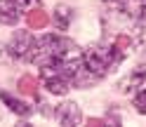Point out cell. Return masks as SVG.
Masks as SVG:
<instances>
[{
  "instance_id": "obj_4",
  "label": "cell",
  "mask_w": 146,
  "mask_h": 127,
  "mask_svg": "<svg viewBox=\"0 0 146 127\" xmlns=\"http://www.w3.org/2000/svg\"><path fill=\"white\" fill-rule=\"evenodd\" d=\"M57 120H59V125H80L83 122V113H80L78 104L68 101L57 108Z\"/></svg>"
},
{
  "instance_id": "obj_13",
  "label": "cell",
  "mask_w": 146,
  "mask_h": 127,
  "mask_svg": "<svg viewBox=\"0 0 146 127\" xmlns=\"http://www.w3.org/2000/svg\"><path fill=\"white\" fill-rule=\"evenodd\" d=\"M17 3L21 5V10H33V7H38L40 0H17Z\"/></svg>"
},
{
  "instance_id": "obj_6",
  "label": "cell",
  "mask_w": 146,
  "mask_h": 127,
  "mask_svg": "<svg viewBox=\"0 0 146 127\" xmlns=\"http://www.w3.org/2000/svg\"><path fill=\"white\" fill-rule=\"evenodd\" d=\"M50 14L40 10V7H33V10H29V14H26V26L33 31H40V28H47L50 26Z\"/></svg>"
},
{
  "instance_id": "obj_7",
  "label": "cell",
  "mask_w": 146,
  "mask_h": 127,
  "mask_svg": "<svg viewBox=\"0 0 146 127\" xmlns=\"http://www.w3.org/2000/svg\"><path fill=\"white\" fill-rule=\"evenodd\" d=\"M71 19H73V10L66 5H57L54 7V14H52V24L57 31H66L71 26Z\"/></svg>"
},
{
  "instance_id": "obj_10",
  "label": "cell",
  "mask_w": 146,
  "mask_h": 127,
  "mask_svg": "<svg viewBox=\"0 0 146 127\" xmlns=\"http://www.w3.org/2000/svg\"><path fill=\"white\" fill-rule=\"evenodd\" d=\"M132 104H134V108H137V113H141V115H146V85L139 89V92L134 94V99H132Z\"/></svg>"
},
{
  "instance_id": "obj_14",
  "label": "cell",
  "mask_w": 146,
  "mask_h": 127,
  "mask_svg": "<svg viewBox=\"0 0 146 127\" xmlns=\"http://www.w3.org/2000/svg\"><path fill=\"white\" fill-rule=\"evenodd\" d=\"M87 125H92V127H102V125H106V122L102 120V118H90V120H87Z\"/></svg>"
},
{
  "instance_id": "obj_12",
  "label": "cell",
  "mask_w": 146,
  "mask_h": 127,
  "mask_svg": "<svg viewBox=\"0 0 146 127\" xmlns=\"http://www.w3.org/2000/svg\"><path fill=\"white\" fill-rule=\"evenodd\" d=\"M104 3L108 7H113V10H118V12H125L127 5H130V0H104Z\"/></svg>"
},
{
  "instance_id": "obj_16",
  "label": "cell",
  "mask_w": 146,
  "mask_h": 127,
  "mask_svg": "<svg viewBox=\"0 0 146 127\" xmlns=\"http://www.w3.org/2000/svg\"><path fill=\"white\" fill-rule=\"evenodd\" d=\"M144 19H146V17H144Z\"/></svg>"
},
{
  "instance_id": "obj_2",
  "label": "cell",
  "mask_w": 146,
  "mask_h": 127,
  "mask_svg": "<svg viewBox=\"0 0 146 127\" xmlns=\"http://www.w3.org/2000/svg\"><path fill=\"white\" fill-rule=\"evenodd\" d=\"M33 45H35V38L31 35V31H14L12 40H10V54L19 61H26Z\"/></svg>"
},
{
  "instance_id": "obj_3",
  "label": "cell",
  "mask_w": 146,
  "mask_h": 127,
  "mask_svg": "<svg viewBox=\"0 0 146 127\" xmlns=\"http://www.w3.org/2000/svg\"><path fill=\"white\" fill-rule=\"evenodd\" d=\"M21 19V5L17 0H0V24L17 26Z\"/></svg>"
},
{
  "instance_id": "obj_5",
  "label": "cell",
  "mask_w": 146,
  "mask_h": 127,
  "mask_svg": "<svg viewBox=\"0 0 146 127\" xmlns=\"http://www.w3.org/2000/svg\"><path fill=\"white\" fill-rule=\"evenodd\" d=\"M0 99H3V104H5L7 108H10L12 113L21 115V118H26V115H31V113H33V106H29L26 101H21V99L12 97L10 92H0Z\"/></svg>"
},
{
  "instance_id": "obj_11",
  "label": "cell",
  "mask_w": 146,
  "mask_h": 127,
  "mask_svg": "<svg viewBox=\"0 0 146 127\" xmlns=\"http://www.w3.org/2000/svg\"><path fill=\"white\" fill-rule=\"evenodd\" d=\"M113 47H115V50H120L123 54H127V50L132 47V38H130V35H125V33H123V35H118V38L113 40Z\"/></svg>"
},
{
  "instance_id": "obj_1",
  "label": "cell",
  "mask_w": 146,
  "mask_h": 127,
  "mask_svg": "<svg viewBox=\"0 0 146 127\" xmlns=\"http://www.w3.org/2000/svg\"><path fill=\"white\" fill-rule=\"evenodd\" d=\"M125 59V54L120 50H115L113 45L111 47H104V45H94V47H90L85 54H83V64L85 68L90 71L92 75H97L102 80L108 71H113L118 64Z\"/></svg>"
},
{
  "instance_id": "obj_8",
  "label": "cell",
  "mask_w": 146,
  "mask_h": 127,
  "mask_svg": "<svg viewBox=\"0 0 146 127\" xmlns=\"http://www.w3.org/2000/svg\"><path fill=\"white\" fill-rule=\"evenodd\" d=\"M146 85V66H137L134 71H132V75L123 83V92H132V89H137V87H144Z\"/></svg>"
},
{
  "instance_id": "obj_9",
  "label": "cell",
  "mask_w": 146,
  "mask_h": 127,
  "mask_svg": "<svg viewBox=\"0 0 146 127\" xmlns=\"http://www.w3.org/2000/svg\"><path fill=\"white\" fill-rule=\"evenodd\" d=\"M17 89H19V94H24V97H38V78L21 75L19 83H17Z\"/></svg>"
},
{
  "instance_id": "obj_15",
  "label": "cell",
  "mask_w": 146,
  "mask_h": 127,
  "mask_svg": "<svg viewBox=\"0 0 146 127\" xmlns=\"http://www.w3.org/2000/svg\"><path fill=\"white\" fill-rule=\"evenodd\" d=\"M144 3H146V0H144Z\"/></svg>"
}]
</instances>
